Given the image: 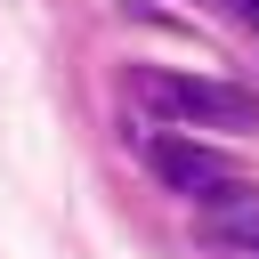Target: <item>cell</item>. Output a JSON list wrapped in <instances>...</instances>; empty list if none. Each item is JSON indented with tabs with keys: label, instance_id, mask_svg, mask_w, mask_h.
<instances>
[{
	"label": "cell",
	"instance_id": "cell-3",
	"mask_svg": "<svg viewBox=\"0 0 259 259\" xmlns=\"http://www.w3.org/2000/svg\"><path fill=\"white\" fill-rule=\"evenodd\" d=\"M202 243L251 259V251H259V186H227V194H210V202H202Z\"/></svg>",
	"mask_w": 259,
	"mask_h": 259
},
{
	"label": "cell",
	"instance_id": "cell-2",
	"mask_svg": "<svg viewBox=\"0 0 259 259\" xmlns=\"http://www.w3.org/2000/svg\"><path fill=\"white\" fill-rule=\"evenodd\" d=\"M146 162H154V178H162L170 194H186V202H210V194L243 186V178H235V162H227V154H210V146H194V138H154V146H146Z\"/></svg>",
	"mask_w": 259,
	"mask_h": 259
},
{
	"label": "cell",
	"instance_id": "cell-4",
	"mask_svg": "<svg viewBox=\"0 0 259 259\" xmlns=\"http://www.w3.org/2000/svg\"><path fill=\"white\" fill-rule=\"evenodd\" d=\"M227 16H243V24H259V0H219Z\"/></svg>",
	"mask_w": 259,
	"mask_h": 259
},
{
	"label": "cell",
	"instance_id": "cell-1",
	"mask_svg": "<svg viewBox=\"0 0 259 259\" xmlns=\"http://www.w3.org/2000/svg\"><path fill=\"white\" fill-rule=\"evenodd\" d=\"M138 105H154L162 121H186V130H259V97L235 89V81H202V73H162L146 65L138 73Z\"/></svg>",
	"mask_w": 259,
	"mask_h": 259
}]
</instances>
